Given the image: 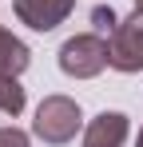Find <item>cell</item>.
<instances>
[{
  "label": "cell",
  "instance_id": "6da1fadb",
  "mask_svg": "<svg viewBox=\"0 0 143 147\" xmlns=\"http://www.w3.org/2000/svg\"><path fill=\"white\" fill-rule=\"evenodd\" d=\"M80 127H84V111L72 96H44V103L36 107V119H32V135L60 147V143H72Z\"/></svg>",
  "mask_w": 143,
  "mask_h": 147
},
{
  "label": "cell",
  "instance_id": "7a4b0ae2",
  "mask_svg": "<svg viewBox=\"0 0 143 147\" xmlns=\"http://www.w3.org/2000/svg\"><path fill=\"white\" fill-rule=\"evenodd\" d=\"M60 68H64V76H72V80H92V76H99L103 68H111V64H107V40H103L99 32H80V36L64 40Z\"/></svg>",
  "mask_w": 143,
  "mask_h": 147
},
{
  "label": "cell",
  "instance_id": "3957f363",
  "mask_svg": "<svg viewBox=\"0 0 143 147\" xmlns=\"http://www.w3.org/2000/svg\"><path fill=\"white\" fill-rule=\"evenodd\" d=\"M107 64L115 72H143V8L115 24L107 40Z\"/></svg>",
  "mask_w": 143,
  "mask_h": 147
},
{
  "label": "cell",
  "instance_id": "277c9868",
  "mask_svg": "<svg viewBox=\"0 0 143 147\" xmlns=\"http://www.w3.org/2000/svg\"><path fill=\"white\" fill-rule=\"evenodd\" d=\"M12 8H16V20L28 24L32 32H52L72 16L76 0H12Z\"/></svg>",
  "mask_w": 143,
  "mask_h": 147
},
{
  "label": "cell",
  "instance_id": "5b68a950",
  "mask_svg": "<svg viewBox=\"0 0 143 147\" xmlns=\"http://www.w3.org/2000/svg\"><path fill=\"white\" fill-rule=\"evenodd\" d=\"M32 64V52L20 36H12L8 28H0V76H20Z\"/></svg>",
  "mask_w": 143,
  "mask_h": 147
},
{
  "label": "cell",
  "instance_id": "8992f818",
  "mask_svg": "<svg viewBox=\"0 0 143 147\" xmlns=\"http://www.w3.org/2000/svg\"><path fill=\"white\" fill-rule=\"evenodd\" d=\"M24 103H28V96H24L20 80L16 76H0V111L4 115H20Z\"/></svg>",
  "mask_w": 143,
  "mask_h": 147
},
{
  "label": "cell",
  "instance_id": "52a82bcc",
  "mask_svg": "<svg viewBox=\"0 0 143 147\" xmlns=\"http://www.w3.org/2000/svg\"><path fill=\"white\" fill-rule=\"evenodd\" d=\"M92 24H95V32H99V36H103V32L111 36V32H115V24H119V16L107 8V4H99V8H92Z\"/></svg>",
  "mask_w": 143,
  "mask_h": 147
},
{
  "label": "cell",
  "instance_id": "ba28073f",
  "mask_svg": "<svg viewBox=\"0 0 143 147\" xmlns=\"http://www.w3.org/2000/svg\"><path fill=\"white\" fill-rule=\"evenodd\" d=\"M0 147H28V131H20V127H0Z\"/></svg>",
  "mask_w": 143,
  "mask_h": 147
},
{
  "label": "cell",
  "instance_id": "9c48e42d",
  "mask_svg": "<svg viewBox=\"0 0 143 147\" xmlns=\"http://www.w3.org/2000/svg\"><path fill=\"white\" fill-rule=\"evenodd\" d=\"M135 147H143V127H139V143H135Z\"/></svg>",
  "mask_w": 143,
  "mask_h": 147
},
{
  "label": "cell",
  "instance_id": "30bf717a",
  "mask_svg": "<svg viewBox=\"0 0 143 147\" xmlns=\"http://www.w3.org/2000/svg\"><path fill=\"white\" fill-rule=\"evenodd\" d=\"M135 8H143V0H135Z\"/></svg>",
  "mask_w": 143,
  "mask_h": 147
}]
</instances>
